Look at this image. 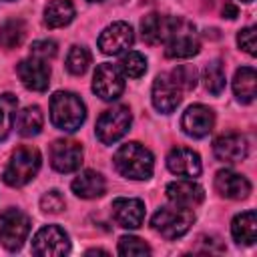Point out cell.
<instances>
[{"label": "cell", "instance_id": "cell-11", "mask_svg": "<svg viewBox=\"0 0 257 257\" xmlns=\"http://www.w3.org/2000/svg\"><path fill=\"white\" fill-rule=\"evenodd\" d=\"M48 157H50V165H52L54 171H58V173H72V171L80 169L84 151H82V145L76 143V141L58 139V141H54L50 145Z\"/></svg>", "mask_w": 257, "mask_h": 257}, {"label": "cell", "instance_id": "cell-24", "mask_svg": "<svg viewBox=\"0 0 257 257\" xmlns=\"http://www.w3.org/2000/svg\"><path fill=\"white\" fill-rule=\"evenodd\" d=\"M74 18V4L70 0H48L44 6V24L48 28H62Z\"/></svg>", "mask_w": 257, "mask_h": 257}, {"label": "cell", "instance_id": "cell-31", "mask_svg": "<svg viewBox=\"0 0 257 257\" xmlns=\"http://www.w3.org/2000/svg\"><path fill=\"white\" fill-rule=\"evenodd\" d=\"M118 255H122V257H145V255H151V247L139 237L124 235V237L118 239Z\"/></svg>", "mask_w": 257, "mask_h": 257}, {"label": "cell", "instance_id": "cell-20", "mask_svg": "<svg viewBox=\"0 0 257 257\" xmlns=\"http://www.w3.org/2000/svg\"><path fill=\"white\" fill-rule=\"evenodd\" d=\"M70 187H72V193L76 197H80V199H96V197L104 195L106 181H104V177L100 173L86 169V171H82V173H78L74 177Z\"/></svg>", "mask_w": 257, "mask_h": 257}, {"label": "cell", "instance_id": "cell-22", "mask_svg": "<svg viewBox=\"0 0 257 257\" xmlns=\"http://www.w3.org/2000/svg\"><path fill=\"white\" fill-rule=\"evenodd\" d=\"M233 92L239 102L249 104L255 100L257 94V72L253 66H241L237 68L233 76Z\"/></svg>", "mask_w": 257, "mask_h": 257}, {"label": "cell", "instance_id": "cell-35", "mask_svg": "<svg viewBox=\"0 0 257 257\" xmlns=\"http://www.w3.org/2000/svg\"><path fill=\"white\" fill-rule=\"evenodd\" d=\"M195 251H201V253H221V251H225V245L217 237H213V235H201L197 239Z\"/></svg>", "mask_w": 257, "mask_h": 257}, {"label": "cell", "instance_id": "cell-6", "mask_svg": "<svg viewBox=\"0 0 257 257\" xmlns=\"http://www.w3.org/2000/svg\"><path fill=\"white\" fill-rule=\"evenodd\" d=\"M131 122H133L131 108L124 104H118V106L104 110L98 116L94 131H96V137L102 145H114L118 139H122L128 133Z\"/></svg>", "mask_w": 257, "mask_h": 257}, {"label": "cell", "instance_id": "cell-8", "mask_svg": "<svg viewBox=\"0 0 257 257\" xmlns=\"http://www.w3.org/2000/svg\"><path fill=\"white\" fill-rule=\"evenodd\" d=\"M70 251L68 233L58 225L42 227L32 239V253L40 257H60Z\"/></svg>", "mask_w": 257, "mask_h": 257}, {"label": "cell", "instance_id": "cell-27", "mask_svg": "<svg viewBox=\"0 0 257 257\" xmlns=\"http://www.w3.org/2000/svg\"><path fill=\"white\" fill-rule=\"evenodd\" d=\"M24 36H26V26L22 20L12 18L0 26V46L6 50L20 46L24 42Z\"/></svg>", "mask_w": 257, "mask_h": 257}, {"label": "cell", "instance_id": "cell-34", "mask_svg": "<svg viewBox=\"0 0 257 257\" xmlns=\"http://www.w3.org/2000/svg\"><path fill=\"white\" fill-rule=\"evenodd\" d=\"M237 44L243 52H247L249 56H255V48H257V42H255V26H245L243 30H239L237 34Z\"/></svg>", "mask_w": 257, "mask_h": 257}, {"label": "cell", "instance_id": "cell-2", "mask_svg": "<svg viewBox=\"0 0 257 257\" xmlns=\"http://www.w3.org/2000/svg\"><path fill=\"white\" fill-rule=\"evenodd\" d=\"M86 118V106L82 98L68 90H58L50 98V120L62 133H74Z\"/></svg>", "mask_w": 257, "mask_h": 257}, {"label": "cell", "instance_id": "cell-12", "mask_svg": "<svg viewBox=\"0 0 257 257\" xmlns=\"http://www.w3.org/2000/svg\"><path fill=\"white\" fill-rule=\"evenodd\" d=\"M135 42V32L131 28V24L126 22H112L108 24L100 36H98V48L102 54H122L124 50H128Z\"/></svg>", "mask_w": 257, "mask_h": 257}, {"label": "cell", "instance_id": "cell-18", "mask_svg": "<svg viewBox=\"0 0 257 257\" xmlns=\"http://www.w3.org/2000/svg\"><path fill=\"white\" fill-rule=\"evenodd\" d=\"M213 153L223 163H239V161H243L247 157L249 143L239 133H227V135H221V137L215 139Z\"/></svg>", "mask_w": 257, "mask_h": 257}, {"label": "cell", "instance_id": "cell-4", "mask_svg": "<svg viewBox=\"0 0 257 257\" xmlns=\"http://www.w3.org/2000/svg\"><path fill=\"white\" fill-rule=\"evenodd\" d=\"M165 54L167 58H191L199 54L201 40L193 26V22L185 18H173L169 34L165 38Z\"/></svg>", "mask_w": 257, "mask_h": 257}, {"label": "cell", "instance_id": "cell-37", "mask_svg": "<svg viewBox=\"0 0 257 257\" xmlns=\"http://www.w3.org/2000/svg\"><path fill=\"white\" fill-rule=\"evenodd\" d=\"M223 14L227 16V18H237V8L233 6V4H225V8H223Z\"/></svg>", "mask_w": 257, "mask_h": 257}, {"label": "cell", "instance_id": "cell-17", "mask_svg": "<svg viewBox=\"0 0 257 257\" xmlns=\"http://www.w3.org/2000/svg\"><path fill=\"white\" fill-rule=\"evenodd\" d=\"M112 219L122 229H137L145 221V203L141 199L118 197L112 201Z\"/></svg>", "mask_w": 257, "mask_h": 257}, {"label": "cell", "instance_id": "cell-26", "mask_svg": "<svg viewBox=\"0 0 257 257\" xmlns=\"http://www.w3.org/2000/svg\"><path fill=\"white\" fill-rule=\"evenodd\" d=\"M16 108H18V98L12 92L0 96V141H4L14 128Z\"/></svg>", "mask_w": 257, "mask_h": 257}, {"label": "cell", "instance_id": "cell-16", "mask_svg": "<svg viewBox=\"0 0 257 257\" xmlns=\"http://www.w3.org/2000/svg\"><path fill=\"white\" fill-rule=\"evenodd\" d=\"M215 191L225 199H247L251 193V183L241 173H235L231 169H221L215 175Z\"/></svg>", "mask_w": 257, "mask_h": 257}, {"label": "cell", "instance_id": "cell-28", "mask_svg": "<svg viewBox=\"0 0 257 257\" xmlns=\"http://www.w3.org/2000/svg\"><path fill=\"white\" fill-rule=\"evenodd\" d=\"M203 80H205V88L215 96L225 90V70H223L221 60H211L205 64Z\"/></svg>", "mask_w": 257, "mask_h": 257}, {"label": "cell", "instance_id": "cell-29", "mask_svg": "<svg viewBox=\"0 0 257 257\" xmlns=\"http://www.w3.org/2000/svg\"><path fill=\"white\" fill-rule=\"evenodd\" d=\"M116 66L120 68V72L124 76H128V78H141L147 72V58L141 52H137V50H128V52H124L120 56V60H118Z\"/></svg>", "mask_w": 257, "mask_h": 257}, {"label": "cell", "instance_id": "cell-10", "mask_svg": "<svg viewBox=\"0 0 257 257\" xmlns=\"http://www.w3.org/2000/svg\"><path fill=\"white\" fill-rule=\"evenodd\" d=\"M124 90V74L116 64L102 62L92 76V92L102 100H116Z\"/></svg>", "mask_w": 257, "mask_h": 257}, {"label": "cell", "instance_id": "cell-23", "mask_svg": "<svg viewBox=\"0 0 257 257\" xmlns=\"http://www.w3.org/2000/svg\"><path fill=\"white\" fill-rule=\"evenodd\" d=\"M231 235L237 245H253L257 241V215L255 211H245L235 215L231 221Z\"/></svg>", "mask_w": 257, "mask_h": 257}, {"label": "cell", "instance_id": "cell-7", "mask_svg": "<svg viewBox=\"0 0 257 257\" xmlns=\"http://www.w3.org/2000/svg\"><path fill=\"white\" fill-rule=\"evenodd\" d=\"M30 233V219L20 209H6L0 213V243L8 251H18Z\"/></svg>", "mask_w": 257, "mask_h": 257}, {"label": "cell", "instance_id": "cell-5", "mask_svg": "<svg viewBox=\"0 0 257 257\" xmlns=\"http://www.w3.org/2000/svg\"><path fill=\"white\" fill-rule=\"evenodd\" d=\"M195 223V211L189 207H179V205H167L161 207L153 217H151V227L165 239H179L183 237L191 225Z\"/></svg>", "mask_w": 257, "mask_h": 257}, {"label": "cell", "instance_id": "cell-30", "mask_svg": "<svg viewBox=\"0 0 257 257\" xmlns=\"http://www.w3.org/2000/svg\"><path fill=\"white\" fill-rule=\"evenodd\" d=\"M88 66H90V52H88V48L86 46H78V44L72 46L68 50V54H66V70L70 74L80 76V74H84L88 70Z\"/></svg>", "mask_w": 257, "mask_h": 257}, {"label": "cell", "instance_id": "cell-33", "mask_svg": "<svg viewBox=\"0 0 257 257\" xmlns=\"http://www.w3.org/2000/svg\"><path fill=\"white\" fill-rule=\"evenodd\" d=\"M40 209H42L44 213H48V215L60 213V211L64 209V197H62V193L56 191V189L44 193L42 199H40Z\"/></svg>", "mask_w": 257, "mask_h": 257}, {"label": "cell", "instance_id": "cell-21", "mask_svg": "<svg viewBox=\"0 0 257 257\" xmlns=\"http://www.w3.org/2000/svg\"><path fill=\"white\" fill-rule=\"evenodd\" d=\"M171 20L173 16H163V14H147L143 20H141V36L147 44H163L167 34H169V28H171Z\"/></svg>", "mask_w": 257, "mask_h": 257}, {"label": "cell", "instance_id": "cell-15", "mask_svg": "<svg viewBox=\"0 0 257 257\" xmlns=\"http://www.w3.org/2000/svg\"><path fill=\"white\" fill-rule=\"evenodd\" d=\"M167 167H169V171H171L173 175H177V177H187V179L199 177L201 171H203L199 153H195L193 149H187V147H177V149H173V151L167 155Z\"/></svg>", "mask_w": 257, "mask_h": 257}, {"label": "cell", "instance_id": "cell-14", "mask_svg": "<svg viewBox=\"0 0 257 257\" xmlns=\"http://www.w3.org/2000/svg\"><path fill=\"white\" fill-rule=\"evenodd\" d=\"M215 126V112L205 104H191L181 118V128L193 139L207 137Z\"/></svg>", "mask_w": 257, "mask_h": 257}, {"label": "cell", "instance_id": "cell-40", "mask_svg": "<svg viewBox=\"0 0 257 257\" xmlns=\"http://www.w3.org/2000/svg\"><path fill=\"white\" fill-rule=\"evenodd\" d=\"M6 2H10V0H6Z\"/></svg>", "mask_w": 257, "mask_h": 257}, {"label": "cell", "instance_id": "cell-36", "mask_svg": "<svg viewBox=\"0 0 257 257\" xmlns=\"http://www.w3.org/2000/svg\"><path fill=\"white\" fill-rule=\"evenodd\" d=\"M58 48H56V42L54 40H36L32 46H30V54H36V56H42L46 60H52L56 56Z\"/></svg>", "mask_w": 257, "mask_h": 257}, {"label": "cell", "instance_id": "cell-9", "mask_svg": "<svg viewBox=\"0 0 257 257\" xmlns=\"http://www.w3.org/2000/svg\"><path fill=\"white\" fill-rule=\"evenodd\" d=\"M48 62L50 60L36 56V54H30L28 58L18 62L16 74L28 90L44 92L48 88V84H50V64Z\"/></svg>", "mask_w": 257, "mask_h": 257}, {"label": "cell", "instance_id": "cell-32", "mask_svg": "<svg viewBox=\"0 0 257 257\" xmlns=\"http://www.w3.org/2000/svg\"><path fill=\"white\" fill-rule=\"evenodd\" d=\"M171 78L177 82V86L185 92V90H193L197 86V70L189 64H179L177 68H173L171 72Z\"/></svg>", "mask_w": 257, "mask_h": 257}, {"label": "cell", "instance_id": "cell-38", "mask_svg": "<svg viewBox=\"0 0 257 257\" xmlns=\"http://www.w3.org/2000/svg\"><path fill=\"white\" fill-rule=\"evenodd\" d=\"M88 2H102V0H88Z\"/></svg>", "mask_w": 257, "mask_h": 257}, {"label": "cell", "instance_id": "cell-19", "mask_svg": "<svg viewBox=\"0 0 257 257\" xmlns=\"http://www.w3.org/2000/svg\"><path fill=\"white\" fill-rule=\"evenodd\" d=\"M167 199L173 205L195 209L197 205L203 203L205 191L195 181H173L167 185Z\"/></svg>", "mask_w": 257, "mask_h": 257}, {"label": "cell", "instance_id": "cell-13", "mask_svg": "<svg viewBox=\"0 0 257 257\" xmlns=\"http://www.w3.org/2000/svg\"><path fill=\"white\" fill-rule=\"evenodd\" d=\"M153 106L163 112V114H171L183 100V90L177 86V82L171 78V74H159L153 82Z\"/></svg>", "mask_w": 257, "mask_h": 257}, {"label": "cell", "instance_id": "cell-39", "mask_svg": "<svg viewBox=\"0 0 257 257\" xmlns=\"http://www.w3.org/2000/svg\"><path fill=\"white\" fill-rule=\"evenodd\" d=\"M243 2H251V0H243Z\"/></svg>", "mask_w": 257, "mask_h": 257}, {"label": "cell", "instance_id": "cell-3", "mask_svg": "<svg viewBox=\"0 0 257 257\" xmlns=\"http://www.w3.org/2000/svg\"><path fill=\"white\" fill-rule=\"evenodd\" d=\"M40 163L42 157L36 147H18L2 173V181L8 187H24L36 177V173L40 171Z\"/></svg>", "mask_w": 257, "mask_h": 257}, {"label": "cell", "instance_id": "cell-1", "mask_svg": "<svg viewBox=\"0 0 257 257\" xmlns=\"http://www.w3.org/2000/svg\"><path fill=\"white\" fill-rule=\"evenodd\" d=\"M112 163L116 171L133 181H147L153 175L155 169V159L153 153L143 147L141 143H126L120 145L112 157Z\"/></svg>", "mask_w": 257, "mask_h": 257}, {"label": "cell", "instance_id": "cell-25", "mask_svg": "<svg viewBox=\"0 0 257 257\" xmlns=\"http://www.w3.org/2000/svg\"><path fill=\"white\" fill-rule=\"evenodd\" d=\"M16 131L20 137H36L40 131H42V124H44V114L40 110V106L36 104H30L26 108H22L18 114H16Z\"/></svg>", "mask_w": 257, "mask_h": 257}]
</instances>
